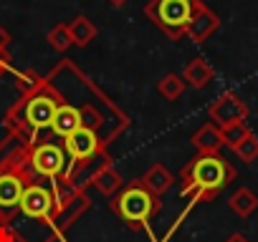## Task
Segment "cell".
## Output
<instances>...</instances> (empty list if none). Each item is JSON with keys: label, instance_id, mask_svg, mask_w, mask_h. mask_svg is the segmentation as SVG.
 Listing matches in <instances>:
<instances>
[{"label": "cell", "instance_id": "obj_21", "mask_svg": "<svg viewBox=\"0 0 258 242\" xmlns=\"http://www.w3.org/2000/svg\"><path fill=\"white\" fill-rule=\"evenodd\" d=\"M8 68H11V53L6 51V53H0V76H3Z\"/></svg>", "mask_w": 258, "mask_h": 242}, {"label": "cell", "instance_id": "obj_10", "mask_svg": "<svg viewBox=\"0 0 258 242\" xmlns=\"http://www.w3.org/2000/svg\"><path fill=\"white\" fill-rule=\"evenodd\" d=\"M218 26H220V18H218L208 6H200L198 13L192 16V21H190L185 36H187L192 43H203V41H208V38L218 31Z\"/></svg>", "mask_w": 258, "mask_h": 242}, {"label": "cell", "instance_id": "obj_5", "mask_svg": "<svg viewBox=\"0 0 258 242\" xmlns=\"http://www.w3.org/2000/svg\"><path fill=\"white\" fill-rule=\"evenodd\" d=\"M28 177L23 172H16V169H3L0 172V219L11 222L13 214L21 209V197L28 187Z\"/></svg>", "mask_w": 258, "mask_h": 242}, {"label": "cell", "instance_id": "obj_22", "mask_svg": "<svg viewBox=\"0 0 258 242\" xmlns=\"http://www.w3.org/2000/svg\"><path fill=\"white\" fill-rule=\"evenodd\" d=\"M8 46H11V36L0 28V53H6L8 51Z\"/></svg>", "mask_w": 258, "mask_h": 242}, {"label": "cell", "instance_id": "obj_24", "mask_svg": "<svg viewBox=\"0 0 258 242\" xmlns=\"http://www.w3.org/2000/svg\"><path fill=\"white\" fill-rule=\"evenodd\" d=\"M109 3H111L114 8H119V6H124V3H126V0H109Z\"/></svg>", "mask_w": 258, "mask_h": 242}, {"label": "cell", "instance_id": "obj_7", "mask_svg": "<svg viewBox=\"0 0 258 242\" xmlns=\"http://www.w3.org/2000/svg\"><path fill=\"white\" fill-rule=\"evenodd\" d=\"M248 116V106L240 101L238 93L233 91H225L218 96V101L210 106V118L215 127H230V124H240V121H245Z\"/></svg>", "mask_w": 258, "mask_h": 242}, {"label": "cell", "instance_id": "obj_14", "mask_svg": "<svg viewBox=\"0 0 258 242\" xmlns=\"http://www.w3.org/2000/svg\"><path fill=\"white\" fill-rule=\"evenodd\" d=\"M230 209L238 214V217H248L258 209V197L248 189V187H240L233 197H230Z\"/></svg>", "mask_w": 258, "mask_h": 242}, {"label": "cell", "instance_id": "obj_23", "mask_svg": "<svg viewBox=\"0 0 258 242\" xmlns=\"http://www.w3.org/2000/svg\"><path fill=\"white\" fill-rule=\"evenodd\" d=\"M225 242H248V237H243V234H230Z\"/></svg>", "mask_w": 258, "mask_h": 242}, {"label": "cell", "instance_id": "obj_13", "mask_svg": "<svg viewBox=\"0 0 258 242\" xmlns=\"http://www.w3.org/2000/svg\"><path fill=\"white\" fill-rule=\"evenodd\" d=\"M69 33H71V41H74V46H89L91 41H94V36H96V26L86 18V16H79V18H74L71 23H69Z\"/></svg>", "mask_w": 258, "mask_h": 242}, {"label": "cell", "instance_id": "obj_25", "mask_svg": "<svg viewBox=\"0 0 258 242\" xmlns=\"http://www.w3.org/2000/svg\"><path fill=\"white\" fill-rule=\"evenodd\" d=\"M0 227H3V219H0Z\"/></svg>", "mask_w": 258, "mask_h": 242}, {"label": "cell", "instance_id": "obj_6", "mask_svg": "<svg viewBox=\"0 0 258 242\" xmlns=\"http://www.w3.org/2000/svg\"><path fill=\"white\" fill-rule=\"evenodd\" d=\"M21 212L31 219H51L56 212V197L43 184H28L21 197Z\"/></svg>", "mask_w": 258, "mask_h": 242}, {"label": "cell", "instance_id": "obj_18", "mask_svg": "<svg viewBox=\"0 0 258 242\" xmlns=\"http://www.w3.org/2000/svg\"><path fill=\"white\" fill-rule=\"evenodd\" d=\"M48 43H51L56 51H66L69 46H74V41H71V33H69V23L53 26V28L48 31Z\"/></svg>", "mask_w": 258, "mask_h": 242}, {"label": "cell", "instance_id": "obj_19", "mask_svg": "<svg viewBox=\"0 0 258 242\" xmlns=\"http://www.w3.org/2000/svg\"><path fill=\"white\" fill-rule=\"evenodd\" d=\"M248 132H250V129L245 127V121H240V124H230V127H223V129H220V134H223V144H228V147L233 149V147H235Z\"/></svg>", "mask_w": 258, "mask_h": 242}, {"label": "cell", "instance_id": "obj_2", "mask_svg": "<svg viewBox=\"0 0 258 242\" xmlns=\"http://www.w3.org/2000/svg\"><path fill=\"white\" fill-rule=\"evenodd\" d=\"M203 3L200 0H150L145 6V16L172 41H180L187 33L192 16Z\"/></svg>", "mask_w": 258, "mask_h": 242}, {"label": "cell", "instance_id": "obj_12", "mask_svg": "<svg viewBox=\"0 0 258 242\" xmlns=\"http://www.w3.org/2000/svg\"><path fill=\"white\" fill-rule=\"evenodd\" d=\"M192 144H195L203 154H218V149L223 147V134H220V127H215V124H205L200 132H195Z\"/></svg>", "mask_w": 258, "mask_h": 242}, {"label": "cell", "instance_id": "obj_20", "mask_svg": "<svg viewBox=\"0 0 258 242\" xmlns=\"http://www.w3.org/2000/svg\"><path fill=\"white\" fill-rule=\"evenodd\" d=\"M116 184H119V182H116L114 174H99V177H96V187H99L101 192H111Z\"/></svg>", "mask_w": 258, "mask_h": 242}, {"label": "cell", "instance_id": "obj_8", "mask_svg": "<svg viewBox=\"0 0 258 242\" xmlns=\"http://www.w3.org/2000/svg\"><path fill=\"white\" fill-rule=\"evenodd\" d=\"M63 149H66L71 162H89L99 154L101 142H99V137L91 127H81L63 139Z\"/></svg>", "mask_w": 258, "mask_h": 242}, {"label": "cell", "instance_id": "obj_15", "mask_svg": "<svg viewBox=\"0 0 258 242\" xmlns=\"http://www.w3.org/2000/svg\"><path fill=\"white\" fill-rule=\"evenodd\" d=\"M142 184L152 192V194H162L165 189H170V184H172V177H170V172L167 169H162L160 164H155L147 174H145V179H142Z\"/></svg>", "mask_w": 258, "mask_h": 242}, {"label": "cell", "instance_id": "obj_9", "mask_svg": "<svg viewBox=\"0 0 258 242\" xmlns=\"http://www.w3.org/2000/svg\"><path fill=\"white\" fill-rule=\"evenodd\" d=\"M81 127H84V111L79 106L69 103V101H61V106L56 108L53 121H51V132L58 139H66L69 134H74Z\"/></svg>", "mask_w": 258, "mask_h": 242}, {"label": "cell", "instance_id": "obj_4", "mask_svg": "<svg viewBox=\"0 0 258 242\" xmlns=\"http://www.w3.org/2000/svg\"><path fill=\"white\" fill-rule=\"evenodd\" d=\"M28 164L36 174L41 177H61L66 172V164H69V154L63 147L58 144H51V142H43V144H36L28 154Z\"/></svg>", "mask_w": 258, "mask_h": 242}, {"label": "cell", "instance_id": "obj_11", "mask_svg": "<svg viewBox=\"0 0 258 242\" xmlns=\"http://www.w3.org/2000/svg\"><path fill=\"white\" fill-rule=\"evenodd\" d=\"M213 76H215L213 66H210L208 61H203V58H192V61L185 66V71H182V81L190 83L192 88L208 86V83L213 81Z\"/></svg>", "mask_w": 258, "mask_h": 242}, {"label": "cell", "instance_id": "obj_16", "mask_svg": "<svg viewBox=\"0 0 258 242\" xmlns=\"http://www.w3.org/2000/svg\"><path fill=\"white\" fill-rule=\"evenodd\" d=\"M157 91L162 93V98L177 101V98L185 93V81H182V76H177V73H167V76L157 83Z\"/></svg>", "mask_w": 258, "mask_h": 242}, {"label": "cell", "instance_id": "obj_1", "mask_svg": "<svg viewBox=\"0 0 258 242\" xmlns=\"http://www.w3.org/2000/svg\"><path fill=\"white\" fill-rule=\"evenodd\" d=\"M235 179V169L220 154H200L180 172V194H195L200 199L215 197Z\"/></svg>", "mask_w": 258, "mask_h": 242}, {"label": "cell", "instance_id": "obj_3", "mask_svg": "<svg viewBox=\"0 0 258 242\" xmlns=\"http://www.w3.org/2000/svg\"><path fill=\"white\" fill-rule=\"evenodd\" d=\"M111 209L129 227H145L157 214L160 202H157V194H152L142 182H132L114 197Z\"/></svg>", "mask_w": 258, "mask_h": 242}, {"label": "cell", "instance_id": "obj_17", "mask_svg": "<svg viewBox=\"0 0 258 242\" xmlns=\"http://www.w3.org/2000/svg\"><path fill=\"white\" fill-rule=\"evenodd\" d=\"M233 152H235L243 162H248V164L255 162V159H258V137H255L253 132H248V134L233 147Z\"/></svg>", "mask_w": 258, "mask_h": 242}]
</instances>
